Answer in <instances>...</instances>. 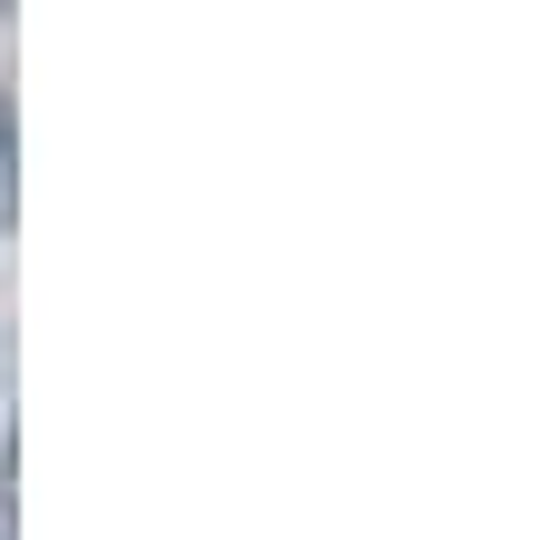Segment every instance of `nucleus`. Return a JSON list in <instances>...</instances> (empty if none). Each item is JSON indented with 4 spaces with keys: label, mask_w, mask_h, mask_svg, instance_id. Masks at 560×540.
<instances>
[{
    "label": "nucleus",
    "mask_w": 560,
    "mask_h": 540,
    "mask_svg": "<svg viewBox=\"0 0 560 540\" xmlns=\"http://www.w3.org/2000/svg\"><path fill=\"white\" fill-rule=\"evenodd\" d=\"M0 130H11V101H0Z\"/></svg>",
    "instance_id": "f03ea898"
},
{
    "label": "nucleus",
    "mask_w": 560,
    "mask_h": 540,
    "mask_svg": "<svg viewBox=\"0 0 560 540\" xmlns=\"http://www.w3.org/2000/svg\"><path fill=\"white\" fill-rule=\"evenodd\" d=\"M0 540H11V481H0Z\"/></svg>",
    "instance_id": "f257e3e1"
}]
</instances>
